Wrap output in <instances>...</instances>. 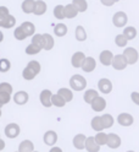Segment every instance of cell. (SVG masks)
I'll return each instance as SVG.
<instances>
[{"instance_id":"cell-37","label":"cell","mask_w":139,"mask_h":152,"mask_svg":"<svg viewBox=\"0 0 139 152\" xmlns=\"http://www.w3.org/2000/svg\"><path fill=\"white\" fill-rule=\"evenodd\" d=\"M32 44L39 47V48L44 49V37L43 34H39V33H35L33 37H32Z\"/></svg>"},{"instance_id":"cell-22","label":"cell","mask_w":139,"mask_h":152,"mask_svg":"<svg viewBox=\"0 0 139 152\" xmlns=\"http://www.w3.org/2000/svg\"><path fill=\"white\" fill-rule=\"evenodd\" d=\"M48 10V5L44 0H37V4H35V10H34V15L35 16H42Z\"/></svg>"},{"instance_id":"cell-8","label":"cell","mask_w":139,"mask_h":152,"mask_svg":"<svg viewBox=\"0 0 139 152\" xmlns=\"http://www.w3.org/2000/svg\"><path fill=\"white\" fill-rule=\"evenodd\" d=\"M115 58V55L114 53L111 52V50H103L100 53L99 55V61L101 63V65H104V66H110V65H112V60Z\"/></svg>"},{"instance_id":"cell-49","label":"cell","mask_w":139,"mask_h":152,"mask_svg":"<svg viewBox=\"0 0 139 152\" xmlns=\"http://www.w3.org/2000/svg\"><path fill=\"white\" fill-rule=\"evenodd\" d=\"M3 37H4L3 32H0V42H3V41H4V38H3Z\"/></svg>"},{"instance_id":"cell-12","label":"cell","mask_w":139,"mask_h":152,"mask_svg":"<svg viewBox=\"0 0 139 152\" xmlns=\"http://www.w3.org/2000/svg\"><path fill=\"white\" fill-rule=\"evenodd\" d=\"M121 144H122V140L117 134H115V132H110V134L107 135V147L116 150V148H118L120 146H121Z\"/></svg>"},{"instance_id":"cell-45","label":"cell","mask_w":139,"mask_h":152,"mask_svg":"<svg viewBox=\"0 0 139 152\" xmlns=\"http://www.w3.org/2000/svg\"><path fill=\"white\" fill-rule=\"evenodd\" d=\"M131 99H132V102L135 104V106H139V92H137V91L132 92L131 93Z\"/></svg>"},{"instance_id":"cell-1","label":"cell","mask_w":139,"mask_h":152,"mask_svg":"<svg viewBox=\"0 0 139 152\" xmlns=\"http://www.w3.org/2000/svg\"><path fill=\"white\" fill-rule=\"evenodd\" d=\"M42 70V66L39 64V61L37 60H31L28 64L26 65V68L22 71V77L27 81H32L37 75H38Z\"/></svg>"},{"instance_id":"cell-16","label":"cell","mask_w":139,"mask_h":152,"mask_svg":"<svg viewBox=\"0 0 139 152\" xmlns=\"http://www.w3.org/2000/svg\"><path fill=\"white\" fill-rule=\"evenodd\" d=\"M90 106H91V109L94 112H98V113L103 112L106 108V99L104 97L99 96V97H97L94 101H93V103L90 104Z\"/></svg>"},{"instance_id":"cell-31","label":"cell","mask_w":139,"mask_h":152,"mask_svg":"<svg viewBox=\"0 0 139 152\" xmlns=\"http://www.w3.org/2000/svg\"><path fill=\"white\" fill-rule=\"evenodd\" d=\"M75 36H76V39L78 42H84L87 39L86 28L83 27V26H77L76 27V31H75Z\"/></svg>"},{"instance_id":"cell-38","label":"cell","mask_w":139,"mask_h":152,"mask_svg":"<svg viewBox=\"0 0 139 152\" xmlns=\"http://www.w3.org/2000/svg\"><path fill=\"white\" fill-rule=\"evenodd\" d=\"M107 135L109 134H105L104 131H100V132H97V135L94 137L100 146H104V145H107Z\"/></svg>"},{"instance_id":"cell-17","label":"cell","mask_w":139,"mask_h":152,"mask_svg":"<svg viewBox=\"0 0 139 152\" xmlns=\"http://www.w3.org/2000/svg\"><path fill=\"white\" fill-rule=\"evenodd\" d=\"M97 68V60L93 56H87L82 65V70L84 72H93Z\"/></svg>"},{"instance_id":"cell-20","label":"cell","mask_w":139,"mask_h":152,"mask_svg":"<svg viewBox=\"0 0 139 152\" xmlns=\"http://www.w3.org/2000/svg\"><path fill=\"white\" fill-rule=\"evenodd\" d=\"M78 12H79V11L77 10V7L73 5L72 3L65 5V16H66V18H68V20H72V18H75V17L78 15Z\"/></svg>"},{"instance_id":"cell-13","label":"cell","mask_w":139,"mask_h":152,"mask_svg":"<svg viewBox=\"0 0 139 152\" xmlns=\"http://www.w3.org/2000/svg\"><path fill=\"white\" fill-rule=\"evenodd\" d=\"M43 140H44V144L46 146H55V144L58 142V134H56V131H54V130H48L44 134L43 136Z\"/></svg>"},{"instance_id":"cell-30","label":"cell","mask_w":139,"mask_h":152,"mask_svg":"<svg viewBox=\"0 0 139 152\" xmlns=\"http://www.w3.org/2000/svg\"><path fill=\"white\" fill-rule=\"evenodd\" d=\"M137 28L135 27H133V26H126L125 28H123V34L127 37V39L128 41H132V39H134V38L137 37Z\"/></svg>"},{"instance_id":"cell-3","label":"cell","mask_w":139,"mask_h":152,"mask_svg":"<svg viewBox=\"0 0 139 152\" xmlns=\"http://www.w3.org/2000/svg\"><path fill=\"white\" fill-rule=\"evenodd\" d=\"M122 54L126 58L128 65L135 64L138 61V59H139V53H138V50L135 48H133V47H127V48H125Z\"/></svg>"},{"instance_id":"cell-46","label":"cell","mask_w":139,"mask_h":152,"mask_svg":"<svg viewBox=\"0 0 139 152\" xmlns=\"http://www.w3.org/2000/svg\"><path fill=\"white\" fill-rule=\"evenodd\" d=\"M120 0H100V3L103 4L104 6H112L114 4L118 3Z\"/></svg>"},{"instance_id":"cell-52","label":"cell","mask_w":139,"mask_h":152,"mask_svg":"<svg viewBox=\"0 0 139 152\" xmlns=\"http://www.w3.org/2000/svg\"><path fill=\"white\" fill-rule=\"evenodd\" d=\"M16 152H18V151H16Z\"/></svg>"},{"instance_id":"cell-44","label":"cell","mask_w":139,"mask_h":152,"mask_svg":"<svg viewBox=\"0 0 139 152\" xmlns=\"http://www.w3.org/2000/svg\"><path fill=\"white\" fill-rule=\"evenodd\" d=\"M9 15H10V12H9V9L6 6H0V21L4 20V18H6Z\"/></svg>"},{"instance_id":"cell-47","label":"cell","mask_w":139,"mask_h":152,"mask_svg":"<svg viewBox=\"0 0 139 152\" xmlns=\"http://www.w3.org/2000/svg\"><path fill=\"white\" fill-rule=\"evenodd\" d=\"M49 152H63V151H62V148L59 147V146H53V147L49 150Z\"/></svg>"},{"instance_id":"cell-27","label":"cell","mask_w":139,"mask_h":152,"mask_svg":"<svg viewBox=\"0 0 139 152\" xmlns=\"http://www.w3.org/2000/svg\"><path fill=\"white\" fill-rule=\"evenodd\" d=\"M43 37H44V49L45 50H51L55 45V41L51 34L49 33H43Z\"/></svg>"},{"instance_id":"cell-18","label":"cell","mask_w":139,"mask_h":152,"mask_svg":"<svg viewBox=\"0 0 139 152\" xmlns=\"http://www.w3.org/2000/svg\"><path fill=\"white\" fill-rule=\"evenodd\" d=\"M37 0H23L21 4V9L24 14H34Z\"/></svg>"},{"instance_id":"cell-25","label":"cell","mask_w":139,"mask_h":152,"mask_svg":"<svg viewBox=\"0 0 139 152\" xmlns=\"http://www.w3.org/2000/svg\"><path fill=\"white\" fill-rule=\"evenodd\" d=\"M16 26V18L12 15H9L6 18L0 21V27L1 28H12Z\"/></svg>"},{"instance_id":"cell-32","label":"cell","mask_w":139,"mask_h":152,"mask_svg":"<svg viewBox=\"0 0 139 152\" xmlns=\"http://www.w3.org/2000/svg\"><path fill=\"white\" fill-rule=\"evenodd\" d=\"M51 102H53V106H54V107H58V108H62V107H65V104L67 103L66 101L63 99V97H61L59 93L53 94Z\"/></svg>"},{"instance_id":"cell-43","label":"cell","mask_w":139,"mask_h":152,"mask_svg":"<svg viewBox=\"0 0 139 152\" xmlns=\"http://www.w3.org/2000/svg\"><path fill=\"white\" fill-rule=\"evenodd\" d=\"M11 97H14V96H12V94H10V93L0 92V104L4 106V104L9 103V102H10V99H11Z\"/></svg>"},{"instance_id":"cell-4","label":"cell","mask_w":139,"mask_h":152,"mask_svg":"<svg viewBox=\"0 0 139 152\" xmlns=\"http://www.w3.org/2000/svg\"><path fill=\"white\" fill-rule=\"evenodd\" d=\"M128 22V16L125 11H117L112 16V23L115 27L117 28H122V27H126Z\"/></svg>"},{"instance_id":"cell-36","label":"cell","mask_w":139,"mask_h":152,"mask_svg":"<svg viewBox=\"0 0 139 152\" xmlns=\"http://www.w3.org/2000/svg\"><path fill=\"white\" fill-rule=\"evenodd\" d=\"M115 43H116L117 47H120V48H125V47H127L128 39L123 33H121V34H117L115 37Z\"/></svg>"},{"instance_id":"cell-42","label":"cell","mask_w":139,"mask_h":152,"mask_svg":"<svg viewBox=\"0 0 139 152\" xmlns=\"http://www.w3.org/2000/svg\"><path fill=\"white\" fill-rule=\"evenodd\" d=\"M0 92H6V93L12 94L14 88L11 86V83H9V82H1V83H0Z\"/></svg>"},{"instance_id":"cell-50","label":"cell","mask_w":139,"mask_h":152,"mask_svg":"<svg viewBox=\"0 0 139 152\" xmlns=\"http://www.w3.org/2000/svg\"><path fill=\"white\" fill-rule=\"evenodd\" d=\"M126 152H135V151H133V150H129V151H126Z\"/></svg>"},{"instance_id":"cell-5","label":"cell","mask_w":139,"mask_h":152,"mask_svg":"<svg viewBox=\"0 0 139 152\" xmlns=\"http://www.w3.org/2000/svg\"><path fill=\"white\" fill-rule=\"evenodd\" d=\"M20 132H21V128L18 124H16V123H10V124H7L4 129V134L9 139H16L20 135Z\"/></svg>"},{"instance_id":"cell-28","label":"cell","mask_w":139,"mask_h":152,"mask_svg":"<svg viewBox=\"0 0 139 152\" xmlns=\"http://www.w3.org/2000/svg\"><path fill=\"white\" fill-rule=\"evenodd\" d=\"M58 93L60 94L61 97H63V99L66 101V102H71V101L73 99V92H72V90H70V88H67V87H61V88H59Z\"/></svg>"},{"instance_id":"cell-29","label":"cell","mask_w":139,"mask_h":152,"mask_svg":"<svg viewBox=\"0 0 139 152\" xmlns=\"http://www.w3.org/2000/svg\"><path fill=\"white\" fill-rule=\"evenodd\" d=\"M67 26L65 23H58L54 27V34L56 37H65L67 34Z\"/></svg>"},{"instance_id":"cell-26","label":"cell","mask_w":139,"mask_h":152,"mask_svg":"<svg viewBox=\"0 0 139 152\" xmlns=\"http://www.w3.org/2000/svg\"><path fill=\"white\" fill-rule=\"evenodd\" d=\"M21 27L23 28V31L26 32V34L28 37H33L35 34V26L34 23L30 22V21H24L21 23Z\"/></svg>"},{"instance_id":"cell-41","label":"cell","mask_w":139,"mask_h":152,"mask_svg":"<svg viewBox=\"0 0 139 152\" xmlns=\"http://www.w3.org/2000/svg\"><path fill=\"white\" fill-rule=\"evenodd\" d=\"M42 50H43L42 48H39V47H37V45H34L32 43L26 47V54H28V55H35V54L40 53Z\"/></svg>"},{"instance_id":"cell-7","label":"cell","mask_w":139,"mask_h":152,"mask_svg":"<svg viewBox=\"0 0 139 152\" xmlns=\"http://www.w3.org/2000/svg\"><path fill=\"white\" fill-rule=\"evenodd\" d=\"M53 92L50 90H43L39 94V101L42 103V106L45 107V108H50L53 106V102H51V98H53Z\"/></svg>"},{"instance_id":"cell-2","label":"cell","mask_w":139,"mask_h":152,"mask_svg":"<svg viewBox=\"0 0 139 152\" xmlns=\"http://www.w3.org/2000/svg\"><path fill=\"white\" fill-rule=\"evenodd\" d=\"M70 87L73 91H77V92L86 90V87H87V80H86V77H83V76L79 75V74L73 75L72 77L70 79Z\"/></svg>"},{"instance_id":"cell-11","label":"cell","mask_w":139,"mask_h":152,"mask_svg":"<svg viewBox=\"0 0 139 152\" xmlns=\"http://www.w3.org/2000/svg\"><path fill=\"white\" fill-rule=\"evenodd\" d=\"M86 58L87 56L83 52H76L71 58V64H72L73 68H76V69L81 68L82 69V65H83V63H84Z\"/></svg>"},{"instance_id":"cell-23","label":"cell","mask_w":139,"mask_h":152,"mask_svg":"<svg viewBox=\"0 0 139 152\" xmlns=\"http://www.w3.org/2000/svg\"><path fill=\"white\" fill-rule=\"evenodd\" d=\"M97 97H99V93L97 90H93V88H89L84 92V96H83V99H84L86 103L88 104H91L93 101H94Z\"/></svg>"},{"instance_id":"cell-40","label":"cell","mask_w":139,"mask_h":152,"mask_svg":"<svg viewBox=\"0 0 139 152\" xmlns=\"http://www.w3.org/2000/svg\"><path fill=\"white\" fill-rule=\"evenodd\" d=\"M10 69H11L10 60L6 59V58H1V59H0V72L5 74V72H7Z\"/></svg>"},{"instance_id":"cell-39","label":"cell","mask_w":139,"mask_h":152,"mask_svg":"<svg viewBox=\"0 0 139 152\" xmlns=\"http://www.w3.org/2000/svg\"><path fill=\"white\" fill-rule=\"evenodd\" d=\"M14 36H15V38H16L17 41H24L26 38L28 37V36L26 34V32L23 31V28H22L21 26H18V27H16V28H15V31H14Z\"/></svg>"},{"instance_id":"cell-48","label":"cell","mask_w":139,"mask_h":152,"mask_svg":"<svg viewBox=\"0 0 139 152\" xmlns=\"http://www.w3.org/2000/svg\"><path fill=\"white\" fill-rule=\"evenodd\" d=\"M0 142H1V147H0V150L3 151V150L5 148V141H4V140H0Z\"/></svg>"},{"instance_id":"cell-24","label":"cell","mask_w":139,"mask_h":152,"mask_svg":"<svg viewBox=\"0 0 139 152\" xmlns=\"http://www.w3.org/2000/svg\"><path fill=\"white\" fill-rule=\"evenodd\" d=\"M90 125H91V129L95 130L97 132H100V131H103L105 129L101 117H94L91 119V121H90Z\"/></svg>"},{"instance_id":"cell-21","label":"cell","mask_w":139,"mask_h":152,"mask_svg":"<svg viewBox=\"0 0 139 152\" xmlns=\"http://www.w3.org/2000/svg\"><path fill=\"white\" fill-rule=\"evenodd\" d=\"M18 152H34V144L31 140H23L18 145Z\"/></svg>"},{"instance_id":"cell-14","label":"cell","mask_w":139,"mask_h":152,"mask_svg":"<svg viewBox=\"0 0 139 152\" xmlns=\"http://www.w3.org/2000/svg\"><path fill=\"white\" fill-rule=\"evenodd\" d=\"M14 102L17 104V106H23L28 102L30 99V94L27 93L26 91H17L15 94H14Z\"/></svg>"},{"instance_id":"cell-10","label":"cell","mask_w":139,"mask_h":152,"mask_svg":"<svg viewBox=\"0 0 139 152\" xmlns=\"http://www.w3.org/2000/svg\"><path fill=\"white\" fill-rule=\"evenodd\" d=\"M117 123L121 126H131L134 123V118L129 113H121L117 115Z\"/></svg>"},{"instance_id":"cell-34","label":"cell","mask_w":139,"mask_h":152,"mask_svg":"<svg viewBox=\"0 0 139 152\" xmlns=\"http://www.w3.org/2000/svg\"><path fill=\"white\" fill-rule=\"evenodd\" d=\"M72 4L77 7L79 12H86L88 9V3L87 0H72Z\"/></svg>"},{"instance_id":"cell-51","label":"cell","mask_w":139,"mask_h":152,"mask_svg":"<svg viewBox=\"0 0 139 152\" xmlns=\"http://www.w3.org/2000/svg\"><path fill=\"white\" fill-rule=\"evenodd\" d=\"M34 152H38V151H34Z\"/></svg>"},{"instance_id":"cell-15","label":"cell","mask_w":139,"mask_h":152,"mask_svg":"<svg viewBox=\"0 0 139 152\" xmlns=\"http://www.w3.org/2000/svg\"><path fill=\"white\" fill-rule=\"evenodd\" d=\"M86 142H87V136L84 134H77L72 140V144L76 150H86Z\"/></svg>"},{"instance_id":"cell-33","label":"cell","mask_w":139,"mask_h":152,"mask_svg":"<svg viewBox=\"0 0 139 152\" xmlns=\"http://www.w3.org/2000/svg\"><path fill=\"white\" fill-rule=\"evenodd\" d=\"M101 119H103V124H104L105 129H110L111 126L114 125V123H115L114 117L111 115V114H109V113L103 114V115H101Z\"/></svg>"},{"instance_id":"cell-35","label":"cell","mask_w":139,"mask_h":152,"mask_svg":"<svg viewBox=\"0 0 139 152\" xmlns=\"http://www.w3.org/2000/svg\"><path fill=\"white\" fill-rule=\"evenodd\" d=\"M54 16L55 18H58V20H63V18H66L65 16V6L63 5H56L54 7Z\"/></svg>"},{"instance_id":"cell-9","label":"cell","mask_w":139,"mask_h":152,"mask_svg":"<svg viewBox=\"0 0 139 152\" xmlns=\"http://www.w3.org/2000/svg\"><path fill=\"white\" fill-rule=\"evenodd\" d=\"M98 90L104 94H109V93H111V91H112V82L106 77L100 79L98 82Z\"/></svg>"},{"instance_id":"cell-6","label":"cell","mask_w":139,"mask_h":152,"mask_svg":"<svg viewBox=\"0 0 139 152\" xmlns=\"http://www.w3.org/2000/svg\"><path fill=\"white\" fill-rule=\"evenodd\" d=\"M127 65H128V63L123 56V54H117V55H115V58L112 60V65L111 66L117 71H122L127 68Z\"/></svg>"},{"instance_id":"cell-19","label":"cell","mask_w":139,"mask_h":152,"mask_svg":"<svg viewBox=\"0 0 139 152\" xmlns=\"http://www.w3.org/2000/svg\"><path fill=\"white\" fill-rule=\"evenodd\" d=\"M86 150L88 152H99L100 151V145L95 141V137L94 136H88L87 137Z\"/></svg>"}]
</instances>
